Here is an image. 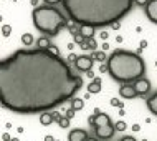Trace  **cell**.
Returning a JSON list of instances; mask_svg holds the SVG:
<instances>
[{
    "instance_id": "32",
    "label": "cell",
    "mask_w": 157,
    "mask_h": 141,
    "mask_svg": "<svg viewBox=\"0 0 157 141\" xmlns=\"http://www.w3.org/2000/svg\"><path fill=\"white\" fill-rule=\"evenodd\" d=\"M134 3H137V5H147V3H149V0H134Z\"/></svg>"
},
{
    "instance_id": "22",
    "label": "cell",
    "mask_w": 157,
    "mask_h": 141,
    "mask_svg": "<svg viewBox=\"0 0 157 141\" xmlns=\"http://www.w3.org/2000/svg\"><path fill=\"white\" fill-rule=\"evenodd\" d=\"M86 42H88V45H90V50H91V52H96V46H98V43H96L94 37H93V38H86Z\"/></svg>"
},
{
    "instance_id": "8",
    "label": "cell",
    "mask_w": 157,
    "mask_h": 141,
    "mask_svg": "<svg viewBox=\"0 0 157 141\" xmlns=\"http://www.w3.org/2000/svg\"><path fill=\"white\" fill-rule=\"evenodd\" d=\"M134 88H136V91H137L139 96L147 95V93L151 91V82L142 76V78H139V80H136V82H134Z\"/></svg>"
},
{
    "instance_id": "3",
    "label": "cell",
    "mask_w": 157,
    "mask_h": 141,
    "mask_svg": "<svg viewBox=\"0 0 157 141\" xmlns=\"http://www.w3.org/2000/svg\"><path fill=\"white\" fill-rule=\"evenodd\" d=\"M108 66L113 80L119 83H131L142 78L146 71V63L141 55L127 52V50H116L109 55Z\"/></svg>"
},
{
    "instance_id": "19",
    "label": "cell",
    "mask_w": 157,
    "mask_h": 141,
    "mask_svg": "<svg viewBox=\"0 0 157 141\" xmlns=\"http://www.w3.org/2000/svg\"><path fill=\"white\" fill-rule=\"evenodd\" d=\"M33 42H35V38H33L32 33H23V35H22V43L25 46H30Z\"/></svg>"
},
{
    "instance_id": "31",
    "label": "cell",
    "mask_w": 157,
    "mask_h": 141,
    "mask_svg": "<svg viewBox=\"0 0 157 141\" xmlns=\"http://www.w3.org/2000/svg\"><path fill=\"white\" fill-rule=\"evenodd\" d=\"M48 50H50V52H52V53H55V55H60V50H58V48H56V46H55V45H52V46H50Z\"/></svg>"
},
{
    "instance_id": "30",
    "label": "cell",
    "mask_w": 157,
    "mask_h": 141,
    "mask_svg": "<svg viewBox=\"0 0 157 141\" xmlns=\"http://www.w3.org/2000/svg\"><path fill=\"white\" fill-rule=\"evenodd\" d=\"M94 119H96V115H91V116L88 118V125H91L93 128H94Z\"/></svg>"
},
{
    "instance_id": "45",
    "label": "cell",
    "mask_w": 157,
    "mask_h": 141,
    "mask_svg": "<svg viewBox=\"0 0 157 141\" xmlns=\"http://www.w3.org/2000/svg\"><path fill=\"white\" fill-rule=\"evenodd\" d=\"M116 42H117V43H121V42H122V37L117 35V37H116Z\"/></svg>"
},
{
    "instance_id": "36",
    "label": "cell",
    "mask_w": 157,
    "mask_h": 141,
    "mask_svg": "<svg viewBox=\"0 0 157 141\" xmlns=\"http://www.w3.org/2000/svg\"><path fill=\"white\" fill-rule=\"evenodd\" d=\"M146 46H147V40H141V43H139V48H146Z\"/></svg>"
},
{
    "instance_id": "2",
    "label": "cell",
    "mask_w": 157,
    "mask_h": 141,
    "mask_svg": "<svg viewBox=\"0 0 157 141\" xmlns=\"http://www.w3.org/2000/svg\"><path fill=\"white\" fill-rule=\"evenodd\" d=\"M61 5L73 23L103 28L129 14L134 0H61Z\"/></svg>"
},
{
    "instance_id": "44",
    "label": "cell",
    "mask_w": 157,
    "mask_h": 141,
    "mask_svg": "<svg viewBox=\"0 0 157 141\" xmlns=\"http://www.w3.org/2000/svg\"><path fill=\"white\" fill-rule=\"evenodd\" d=\"M75 48V42H73V43H68V50H73Z\"/></svg>"
},
{
    "instance_id": "10",
    "label": "cell",
    "mask_w": 157,
    "mask_h": 141,
    "mask_svg": "<svg viewBox=\"0 0 157 141\" xmlns=\"http://www.w3.org/2000/svg\"><path fill=\"white\" fill-rule=\"evenodd\" d=\"M90 136H88V133L84 130H81V128H76V130H71L70 135H68V139L70 141H86Z\"/></svg>"
},
{
    "instance_id": "23",
    "label": "cell",
    "mask_w": 157,
    "mask_h": 141,
    "mask_svg": "<svg viewBox=\"0 0 157 141\" xmlns=\"http://www.w3.org/2000/svg\"><path fill=\"white\" fill-rule=\"evenodd\" d=\"M10 33H12V27L10 25H3L2 27V35L3 37H10Z\"/></svg>"
},
{
    "instance_id": "18",
    "label": "cell",
    "mask_w": 157,
    "mask_h": 141,
    "mask_svg": "<svg viewBox=\"0 0 157 141\" xmlns=\"http://www.w3.org/2000/svg\"><path fill=\"white\" fill-rule=\"evenodd\" d=\"M71 108H75L76 111L83 110V108H84V101H83V98H73V100H71Z\"/></svg>"
},
{
    "instance_id": "15",
    "label": "cell",
    "mask_w": 157,
    "mask_h": 141,
    "mask_svg": "<svg viewBox=\"0 0 157 141\" xmlns=\"http://www.w3.org/2000/svg\"><path fill=\"white\" fill-rule=\"evenodd\" d=\"M53 121H55V118H53V115H52V113L45 111V113H41V115H40V123H41L43 126H50Z\"/></svg>"
},
{
    "instance_id": "41",
    "label": "cell",
    "mask_w": 157,
    "mask_h": 141,
    "mask_svg": "<svg viewBox=\"0 0 157 141\" xmlns=\"http://www.w3.org/2000/svg\"><path fill=\"white\" fill-rule=\"evenodd\" d=\"M45 141H56V139H55L52 135H48V136H45Z\"/></svg>"
},
{
    "instance_id": "26",
    "label": "cell",
    "mask_w": 157,
    "mask_h": 141,
    "mask_svg": "<svg viewBox=\"0 0 157 141\" xmlns=\"http://www.w3.org/2000/svg\"><path fill=\"white\" fill-rule=\"evenodd\" d=\"M75 113H76V110H75V108H70V110H66V111H65V116L71 119V118L75 116Z\"/></svg>"
},
{
    "instance_id": "14",
    "label": "cell",
    "mask_w": 157,
    "mask_h": 141,
    "mask_svg": "<svg viewBox=\"0 0 157 141\" xmlns=\"http://www.w3.org/2000/svg\"><path fill=\"white\" fill-rule=\"evenodd\" d=\"M94 32H96V28L90 27V25H83V27H79V33H81L84 38H93L94 37Z\"/></svg>"
},
{
    "instance_id": "46",
    "label": "cell",
    "mask_w": 157,
    "mask_h": 141,
    "mask_svg": "<svg viewBox=\"0 0 157 141\" xmlns=\"http://www.w3.org/2000/svg\"><path fill=\"white\" fill-rule=\"evenodd\" d=\"M119 115H121V116H124V115H126V111H124V108H119Z\"/></svg>"
},
{
    "instance_id": "16",
    "label": "cell",
    "mask_w": 157,
    "mask_h": 141,
    "mask_svg": "<svg viewBox=\"0 0 157 141\" xmlns=\"http://www.w3.org/2000/svg\"><path fill=\"white\" fill-rule=\"evenodd\" d=\"M50 46H52V43H50V40L46 37H40L36 40V48H41V50H48Z\"/></svg>"
},
{
    "instance_id": "29",
    "label": "cell",
    "mask_w": 157,
    "mask_h": 141,
    "mask_svg": "<svg viewBox=\"0 0 157 141\" xmlns=\"http://www.w3.org/2000/svg\"><path fill=\"white\" fill-rule=\"evenodd\" d=\"M99 71H101V73H106V71H109V66H108V63H106V65H104V63H101V66H99Z\"/></svg>"
},
{
    "instance_id": "34",
    "label": "cell",
    "mask_w": 157,
    "mask_h": 141,
    "mask_svg": "<svg viewBox=\"0 0 157 141\" xmlns=\"http://www.w3.org/2000/svg\"><path fill=\"white\" fill-rule=\"evenodd\" d=\"M79 46H81L83 50H90V45H88V42H86V40H84V42H83V43L79 45Z\"/></svg>"
},
{
    "instance_id": "24",
    "label": "cell",
    "mask_w": 157,
    "mask_h": 141,
    "mask_svg": "<svg viewBox=\"0 0 157 141\" xmlns=\"http://www.w3.org/2000/svg\"><path fill=\"white\" fill-rule=\"evenodd\" d=\"M111 106H117V108H124L122 101H121V100H117V98H111Z\"/></svg>"
},
{
    "instance_id": "28",
    "label": "cell",
    "mask_w": 157,
    "mask_h": 141,
    "mask_svg": "<svg viewBox=\"0 0 157 141\" xmlns=\"http://www.w3.org/2000/svg\"><path fill=\"white\" fill-rule=\"evenodd\" d=\"M108 37H109V33L106 32V30H101V33H99V38H101V40H108Z\"/></svg>"
},
{
    "instance_id": "1",
    "label": "cell",
    "mask_w": 157,
    "mask_h": 141,
    "mask_svg": "<svg viewBox=\"0 0 157 141\" xmlns=\"http://www.w3.org/2000/svg\"><path fill=\"white\" fill-rule=\"evenodd\" d=\"M83 78L50 50H17L0 63V103L20 115L45 113L81 90Z\"/></svg>"
},
{
    "instance_id": "9",
    "label": "cell",
    "mask_w": 157,
    "mask_h": 141,
    "mask_svg": "<svg viewBox=\"0 0 157 141\" xmlns=\"http://www.w3.org/2000/svg\"><path fill=\"white\" fill-rule=\"evenodd\" d=\"M146 15L152 23L157 25V0H149V3L146 5Z\"/></svg>"
},
{
    "instance_id": "17",
    "label": "cell",
    "mask_w": 157,
    "mask_h": 141,
    "mask_svg": "<svg viewBox=\"0 0 157 141\" xmlns=\"http://www.w3.org/2000/svg\"><path fill=\"white\" fill-rule=\"evenodd\" d=\"M91 57H93V60H94V62H101V63H104L106 60L109 58V57H108V55H106L104 52H98V50H96V52H93Z\"/></svg>"
},
{
    "instance_id": "48",
    "label": "cell",
    "mask_w": 157,
    "mask_h": 141,
    "mask_svg": "<svg viewBox=\"0 0 157 141\" xmlns=\"http://www.w3.org/2000/svg\"><path fill=\"white\" fill-rule=\"evenodd\" d=\"M12 141H20L18 138H12Z\"/></svg>"
},
{
    "instance_id": "47",
    "label": "cell",
    "mask_w": 157,
    "mask_h": 141,
    "mask_svg": "<svg viewBox=\"0 0 157 141\" xmlns=\"http://www.w3.org/2000/svg\"><path fill=\"white\" fill-rule=\"evenodd\" d=\"M86 141H99V139H96V138H91V136H90V138H88Z\"/></svg>"
},
{
    "instance_id": "11",
    "label": "cell",
    "mask_w": 157,
    "mask_h": 141,
    "mask_svg": "<svg viewBox=\"0 0 157 141\" xmlns=\"http://www.w3.org/2000/svg\"><path fill=\"white\" fill-rule=\"evenodd\" d=\"M101 85H103V82H101V78H94L93 82H90V85H88V93H91V95H96V93L101 91Z\"/></svg>"
},
{
    "instance_id": "4",
    "label": "cell",
    "mask_w": 157,
    "mask_h": 141,
    "mask_svg": "<svg viewBox=\"0 0 157 141\" xmlns=\"http://www.w3.org/2000/svg\"><path fill=\"white\" fill-rule=\"evenodd\" d=\"M32 18L36 30L50 37H56L63 28L68 27V18L63 15L61 10L53 5H41L33 8Z\"/></svg>"
},
{
    "instance_id": "21",
    "label": "cell",
    "mask_w": 157,
    "mask_h": 141,
    "mask_svg": "<svg viewBox=\"0 0 157 141\" xmlns=\"http://www.w3.org/2000/svg\"><path fill=\"white\" fill-rule=\"evenodd\" d=\"M114 128H116V131H126V121H116V125H114Z\"/></svg>"
},
{
    "instance_id": "43",
    "label": "cell",
    "mask_w": 157,
    "mask_h": 141,
    "mask_svg": "<svg viewBox=\"0 0 157 141\" xmlns=\"http://www.w3.org/2000/svg\"><path fill=\"white\" fill-rule=\"evenodd\" d=\"M88 76H90V78H93V80H94L96 78V76H94V73H93V71L90 70V71H88Z\"/></svg>"
},
{
    "instance_id": "33",
    "label": "cell",
    "mask_w": 157,
    "mask_h": 141,
    "mask_svg": "<svg viewBox=\"0 0 157 141\" xmlns=\"http://www.w3.org/2000/svg\"><path fill=\"white\" fill-rule=\"evenodd\" d=\"M76 58H78V57H76V55L75 53H70V57H68V62H76Z\"/></svg>"
},
{
    "instance_id": "20",
    "label": "cell",
    "mask_w": 157,
    "mask_h": 141,
    "mask_svg": "<svg viewBox=\"0 0 157 141\" xmlns=\"http://www.w3.org/2000/svg\"><path fill=\"white\" fill-rule=\"evenodd\" d=\"M58 125H60V128H63V130H65V128H68V126H70V118H66V116H61V119L58 121Z\"/></svg>"
},
{
    "instance_id": "27",
    "label": "cell",
    "mask_w": 157,
    "mask_h": 141,
    "mask_svg": "<svg viewBox=\"0 0 157 141\" xmlns=\"http://www.w3.org/2000/svg\"><path fill=\"white\" fill-rule=\"evenodd\" d=\"M45 5H56V3H61V0H43Z\"/></svg>"
},
{
    "instance_id": "50",
    "label": "cell",
    "mask_w": 157,
    "mask_h": 141,
    "mask_svg": "<svg viewBox=\"0 0 157 141\" xmlns=\"http://www.w3.org/2000/svg\"><path fill=\"white\" fill-rule=\"evenodd\" d=\"M12 2H17V0H12Z\"/></svg>"
},
{
    "instance_id": "38",
    "label": "cell",
    "mask_w": 157,
    "mask_h": 141,
    "mask_svg": "<svg viewBox=\"0 0 157 141\" xmlns=\"http://www.w3.org/2000/svg\"><path fill=\"white\" fill-rule=\"evenodd\" d=\"M121 141H136V138H132V136H124Z\"/></svg>"
},
{
    "instance_id": "5",
    "label": "cell",
    "mask_w": 157,
    "mask_h": 141,
    "mask_svg": "<svg viewBox=\"0 0 157 141\" xmlns=\"http://www.w3.org/2000/svg\"><path fill=\"white\" fill-rule=\"evenodd\" d=\"M93 63H94V60H93V57H88V55H81V57H78L76 58V62H75V66H76V70H79V71H90L91 68H93Z\"/></svg>"
},
{
    "instance_id": "49",
    "label": "cell",
    "mask_w": 157,
    "mask_h": 141,
    "mask_svg": "<svg viewBox=\"0 0 157 141\" xmlns=\"http://www.w3.org/2000/svg\"><path fill=\"white\" fill-rule=\"evenodd\" d=\"M155 66H157V60H155Z\"/></svg>"
},
{
    "instance_id": "40",
    "label": "cell",
    "mask_w": 157,
    "mask_h": 141,
    "mask_svg": "<svg viewBox=\"0 0 157 141\" xmlns=\"http://www.w3.org/2000/svg\"><path fill=\"white\" fill-rule=\"evenodd\" d=\"M132 131H136V133L141 131V126H139V125H132Z\"/></svg>"
},
{
    "instance_id": "35",
    "label": "cell",
    "mask_w": 157,
    "mask_h": 141,
    "mask_svg": "<svg viewBox=\"0 0 157 141\" xmlns=\"http://www.w3.org/2000/svg\"><path fill=\"white\" fill-rule=\"evenodd\" d=\"M52 115H53V118H55V119H56V121H60V119H61V115H60V113H56V111H53Z\"/></svg>"
},
{
    "instance_id": "7",
    "label": "cell",
    "mask_w": 157,
    "mask_h": 141,
    "mask_svg": "<svg viewBox=\"0 0 157 141\" xmlns=\"http://www.w3.org/2000/svg\"><path fill=\"white\" fill-rule=\"evenodd\" d=\"M119 95H121V98H124V100H132V98L139 96L137 91H136V88H134V85H131V83H122L121 85Z\"/></svg>"
},
{
    "instance_id": "6",
    "label": "cell",
    "mask_w": 157,
    "mask_h": 141,
    "mask_svg": "<svg viewBox=\"0 0 157 141\" xmlns=\"http://www.w3.org/2000/svg\"><path fill=\"white\" fill-rule=\"evenodd\" d=\"M94 131H96V136L99 139H109V138H113V136H114V133H116V128H114L113 123H109V125L94 128Z\"/></svg>"
},
{
    "instance_id": "12",
    "label": "cell",
    "mask_w": 157,
    "mask_h": 141,
    "mask_svg": "<svg viewBox=\"0 0 157 141\" xmlns=\"http://www.w3.org/2000/svg\"><path fill=\"white\" fill-rule=\"evenodd\" d=\"M94 115H96V113H94ZM109 123H111V118H109L106 113H98V115H96L94 128H98V126H104V125H109Z\"/></svg>"
},
{
    "instance_id": "25",
    "label": "cell",
    "mask_w": 157,
    "mask_h": 141,
    "mask_svg": "<svg viewBox=\"0 0 157 141\" xmlns=\"http://www.w3.org/2000/svg\"><path fill=\"white\" fill-rule=\"evenodd\" d=\"M73 38H75V43H78V45H81V43H83V42H84V40H86V38H84V37L81 35V33H76V35H75Z\"/></svg>"
},
{
    "instance_id": "42",
    "label": "cell",
    "mask_w": 157,
    "mask_h": 141,
    "mask_svg": "<svg viewBox=\"0 0 157 141\" xmlns=\"http://www.w3.org/2000/svg\"><path fill=\"white\" fill-rule=\"evenodd\" d=\"M108 48H109V43H108V42H104V43H103V52H106Z\"/></svg>"
},
{
    "instance_id": "39",
    "label": "cell",
    "mask_w": 157,
    "mask_h": 141,
    "mask_svg": "<svg viewBox=\"0 0 157 141\" xmlns=\"http://www.w3.org/2000/svg\"><path fill=\"white\" fill-rule=\"evenodd\" d=\"M30 3H32V5L36 8V7H38V3H40V0H30Z\"/></svg>"
},
{
    "instance_id": "37",
    "label": "cell",
    "mask_w": 157,
    "mask_h": 141,
    "mask_svg": "<svg viewBox=\"0 0 157 141\" xmlns=\"http://www.w3.org/2000/svg\"><path fill=\"white\" fill-rule=\"evenodd\" d=\"M111 27H113L114 30H119V28H121V22H116V23H113Z\"/></svg>"
},
{
    "instance_id": "13",
    "label": "cell",
    "mask_w": 157,
    "mask_h": 141,
    "mask_svg": "<svg viewBox=\"0 0 157 141\" xmlns=\"http://www.w3.org/2000/svg\"><path fill=\"white\" fill-rule=\"evenodd\" d=\"M146 103H147V108H149V111H151L152 115H155V116H157V93L147 98Z\"/></svg>"
}]
</instances>
